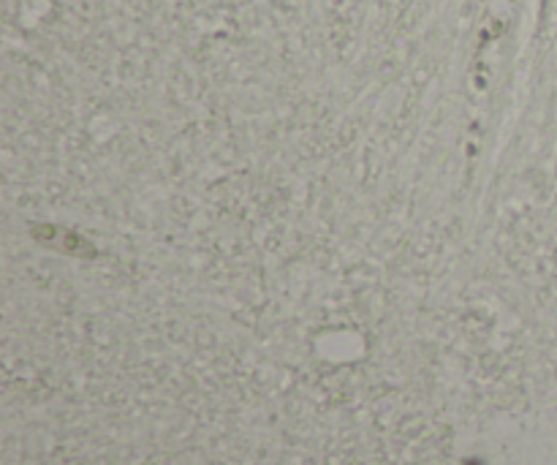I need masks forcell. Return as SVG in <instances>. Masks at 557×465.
I'll list each match as a JSON object with an SVG mask.
<instances>
[{"label": "cell", "mask_w": 557, "mask_h": 465, "mask_svg": "<svg viewBox=\"0 0 557 465\" xmlns=\"http://www.w3.org/2000/svg\"><path fill=\"white\" fill-rule=\"evenodd\" d=\"M30 237L36 240L44 248H52V251L66 253V256H77V259H96L98 248L93 240H87L74 229H66V226H55V223H33L30 229Z\"/></svg>", "instance_id": "1"}, {"label": "cell", "mask_w": 557, "mask_h": 465, "mask_svg": "<svg viewBox=\"0 0 557 465\" xmlns=\"http://www.w3.org/2000/svg\"><path fill=\"white\" fill-rule=\"evenodd\" d=\"M468 465H479V463H476V460H471V463H468Z\"/></svg>", "instance_id": "2"}]
</instances>
